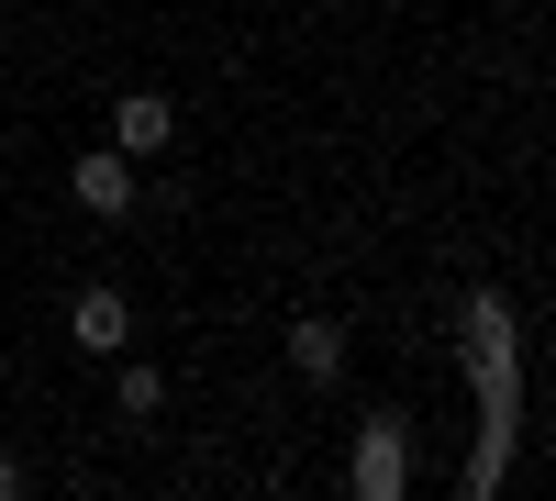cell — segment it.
Wrapping results in <instances>:
<instances>
[{
  "instance_id": "6da1fadb",
  "label": "cell",
  "mask_w": 556,
  "mask_h": 501,
  "mask_svg": "<svg viewBox=\"0 0 556 501\" xmlns=\"http://www.w3.org/2000/svg\"><path fill=\"white\" fill-rule=\"evenodd\" d=\"M67 335H78L89 356H123V346H134V301H123V290H78V312H67Z\"/></svg>"
},
{
  "instance_id": "7a4b0ae2",
  "label": "cell",
  "mask_w": 556,
  "mask_h": 501,
  "mask_svg": "<svg viewBox=\"0 0 556 501\" xmlns=\"http://www.w3.org/2000/svg\"><path fill=\"white\" fill-rule=\"evenodd\" d=\"M401 479H412V435H401V424H367V435H356V490L390 501Z\"/></svg>"
},
{
  "instance_id": "3957f363",
  "label": "cell",
  "mask_w": 556,
  "mask_h": 501,
  "mask_svg": "<svg viewBox=\"0 0 556 501\" xmlns=\"http://www.w3.org/2000/svg\"><path fill=\"white\" fill-rule=\"evenodd\" d=\"M167 134H178V112L156 101V89H123V101H112V146H123V156H156Z\"/></svg>"
},
{
  "instance_id": "277c9868",
  "label": "cell",
  "mask_w": 556,
  "mask_h": 501,
  "mask_svg": "<svg viewBox=\"0 0 556 501\" xmlns=\"http://www.w3.org/2000/svg\"><path fill=\"white\" fill-rule=\"evenodd\" d=\"M78 212H134V156H78Z\"/></svg>"
},
{
  "instance_id": "5b68a950",
  "label": "cell",
  "mask_w": 556,
  "mask_h": 501,
  "mask_svg": "<svg viewBox=\"0 0 556 501\" xmlns=\"http://www.w3.org/2000/svg\"><path fill=\"white\" fill-rule=\"evenodd\" d=\"M290 368H301V379H334V368H345V335H334V324H290Z\"/></svg>"
},
{
  "instance_id": "8992f818",
  "label": "cell",
  "mask_w": 556,
  "mask_h": 501,
  "mask_svg": "<svg viewBox=\"0 0 556 501\" xmlns=\"http://www.w3.org/2000/svg\"><path fill=\"white\" fill-rule=\"evenodd\" d=\"M0 490H12V458H0Z\"/></svg>"
}]
</instances>
